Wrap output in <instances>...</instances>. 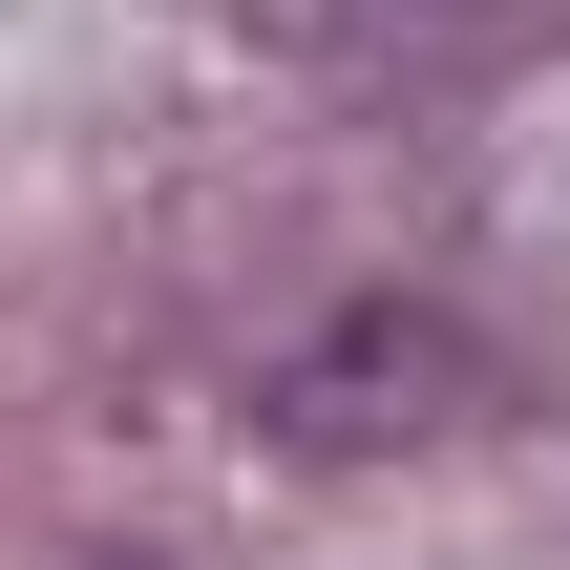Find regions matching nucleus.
<instances>
[{
  "instance_id": "f03ea898",
  "label": "nucleus",
  "mask_w": 570,
  "mask_h": 570,
  "mask_svg": "<svg viewBox=\"0 0 570 570\" xmlns=\"http://www.w3.org/2000/svg\"><path fill=\"white\" fill-rule=\"evenodd\" d=\"M317 21L338 42H444V63L465 42H570V0H317Z\"/></svg>"
},
{
  "instance_id": "f257e3e1",
  "label": "nucleus",
  "mask_w": 570,
  "mask_h": 570,
  "mask_svg": "<svg viewBox=\"0 0 570 570\" xmlns=\"http://www.w3.org/2000/svg\"><path fill=\"white\" fill-rule=\"evenodd\" d=\"M508 381H487V338L444 317V296H338L275 381H254V423L296 444V465H402V444H444V423H487Z\"/></svg>"
}]
</instances>
